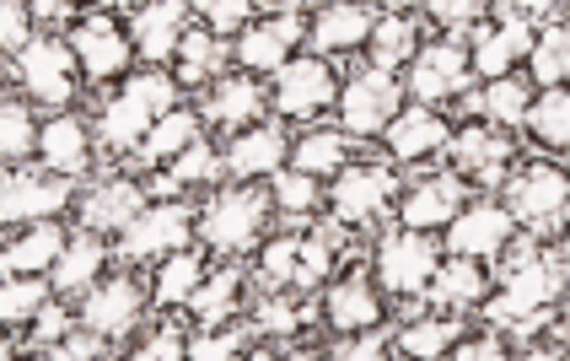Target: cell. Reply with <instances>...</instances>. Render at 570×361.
<instances>
[{"instance_id": "6da1fadb", "label": "cell", "mask_w": 570, "mask_h": 361, "mask_svg": "<svg viewBox=\"0 0 570 361\" xmlns=\"http://www.w3.org/2000/svg\"><path fill=\"white\" fill-rule=\"evenodd\" d=\"M167 108H178V81H173V76H161V70L151 66V70H140L125 92L102 108L97 135H102V146H108V152H135Z\"/></svg>"}, {"instance_id": "7a4b0ae2", "label": "cell", "mask_w": 570, "mask_h": 361, "mask_svg": "<svg viewBox=\"0 0 570 361\" xmlns=\"http://www.w3.org/2000/svg\"><path fill=\"white\" fill-rule=\"evenodd\" d=\"M560 292H566V260H549L533 243H522L517 260H511V275L501 281V292L490 302V313L501 324H528L549 302H560Z\"/></svg>"}, {"instance_id": "3957f363", "label": "cell", "mask_w": 570, "mask_h": 361, "mask_svg": "<svg viewBox=\"0 0 570 361\" xmlns=\"http://www.w3.org/2000/svg\"><path fill=\"white\" fill-rule=\"evenodd\" d=\"M269 199L275 195H264L254 184L222 189L199 211V243L210 254H248L258 243V232H264V222H269Z\"/></svg>"}, {"instance_id": "277c9868", "label": "cell", "mask_w": 570, "mask_h": 361, "mask_svg": "<svg viewBox=\"0 0 570 361\" xmlns=\"http://www.w3.org/2000/svg\"><path fill=\"white\" fill-rule=\"evenodd\" d=\"M436 270H442V248L431 243V232L399 227L377 243V286L382 292H393V296L431 292Z\"/></svg>"}, {"instance_id": "5b68a950", "label": "cell", "mask_w": 570, "mask_h": 361, "mask_svg": "<svg viewBox=\"0 0 570 361\" xmlns=\"http://www.w3.org/2000/svg\"><path fill=\"white\" fill-rule=\"evenodd\" d=\"M404 92L410 87H399V70H382V66L355 70L345 87H340V125L350 135H382L399 119Z\"/></svg>"}, {"instance_id": "8992f818", "label": "cell", "mask_w": 570, "mask_h": 361, "mask_svg": "<svg viewBox=\"0 0 570 361\" xmlns=\"http://www.w3.org/2000/svg\"><path fill=\"white\" fill-rule=\"evenodd\" d=\"M17 81L28 87L32 103L43 108H65L81 87V60L70 49V38H32L28 49L17 55Z\"/></svg>"}, {"instance_id": "52a82bcc", "label": "cell", "mask_w": 570, "mask_h": 361, "mask_svg": "<svg viewBox=\"0 0 570 361\" xmlns=\"http://www.w3.org/2000/svg\"><path fill=\"white\" fill-rule=\"evenodd\" d=\"M199 232V211L189 199H167V205H146L125 232H119V254L125 260H167L178 248H189V237Z\"/></svg>"}, {"instance_id": "ba28073f", "label": "cell", "mask_w": 570, "mask_h": 361, "mask_svg": "<svg viewBox=\"0 0 570 361\" xmlns=\"http://www.w3.org/2000/svg\"><path fill=\"white\" fill-rule=\"evenodd\" d=\"M507 205L517 227H554L570 205V173L554 163H528L507 178Z\"/></svg>"}, {"instance_id": "9c48e42d", "label": "cell", "mask_w": 570, "mask_h": 361, "mask_svg": "<svg viewBox=\"0 0 570 361\" xmlns=\"http://www.w3.org/2000/svg\"><path fill=\"white\" fill-rule=\"evenodd\" d=\"M442 232H446V254L495 260V254H507L511 237H517V216H511V205H501V199H474Z\"/></svg>"}, {"instance_id": "30bf717a", "label": "cell", "mask_w": 570, "mask_h": 361, "mask_svg": "<svg viewBox=\"0 0 570 361\" xmlns=\"http://www.w3.org/2000/svg\"><path fill=\"white\" fill-rule=\"evenodd\" d=\"M65 205H70V178L55 173V167H43V173H32V167H6V189H0V216H6V227L17 222V227H28V222H49V216H60Z\"/></svg>"}, {"instance_id": "8fae6325", "label": "cell", "mask_w": 570, "mask_h": 361, "mask_svg": "<svg viewBox=\"0 0 570 361\" xmlns=\"http://www.w3.org/2000/svg\"><path fill=\"white\" fill-rule=\"evenodd\" d=\"M469 81H474V55H469L463 43H452V38H446V43H425V49L414 55L410 81H404V87H410L420 103H431V108H436V103L463 98V92H469Z\"/></svg>"}, {"instance_id": "7c38bea8", "label": "cell", "mask_w": 570, "mask_h": 361, "mask_svg": "<svg viewBox=\"0 0 570 361\" xmlns=\"http://www.w3.org/2000/svg\"><path fill=\"white\" fill-rule=\"evenodd\" d=\"M65 38H70V49H76L87 81H114V76H125L129 60H135V38H129L108 11H102V17H81Z\"/></svg>"}, {"instance_id": "4fadbf2b", "label": "cell", "mask_w": 570, "mask_h": 361, "mask_svg": "<svg viewBox=\"0 0 570 361\" xmlns=\"http://www.w3.org/2000/svg\"><path fill=\"white\" fill-rule=\"evenodd\" d=\"M334 103H340V81L313 55H302V60L275 70V108H281L285 119H317Z\"/></svg>"}, {"instance_id": "5bb4252c", "label": "cell", "mask_w": 570, "mask_h": 361, "mask_svg": "<svg viewBox=\"0 0 570 361\" xmlns=\"http://www.w3.org/2000/svg\"><path fill=\"white\" fill-rule=\"evenodd\" d=\"M140 313H146V292L135 275H102L81 302V324L97 329L102 340H125L140 324Z\"/></svg>"}, {"instance_id": "9a60e30c", "label": "cell", "mask_w": 570, "mask_h": 361, "mask_svg": "<svg viewBox=\"0 0 570 361\" xmlns=\"http://www.w3.org/2000/svg\"><path fill=\"white\" fill-rule=\"evenodd\" d=\"M189 0H151V6H140L135 11V22H129V38H135V55L146 60V66H167V60H178V43L189 33Z\"/></svg>"}, {"instance_id": "2e32d148", "label": "cell", "mask_w": 570, "mask_h": 361, "mask_svg": "<svg viewBox=\"0 0 570 361\" xmlns=\"http://www.w3.org/2000/svg\"><path fill=\"white\" fill-rule=\"evenodd\" d=\"M393 199V173L387 167H345V173H334V189H328V211H334V222L340 227H361V222H372L382 205Z\"/></svg>"}, {"instance_id": "e0dca14e", "label": "cell", "mask_w": 570, "mask_h": 361, "mask_svg": "<svg viewBox=\"0 0 570 361\" xmlns=\"http://www.w3.org/2000/svg\"><path fill=\"white\" fill-rule=\"evenodd\" d=\"M302 38H307L302 17L285 11V17H269V22H248L232 55L248 76H275L281 66H291V43H302Z\"/></svg>"}, {"instance_id": "ac0fdd59", "label": "cell", "mask_w": 570, "mask_h": 361, "mask_svg": "<svg viewBox=\"0 0 570 361\" xmlns=\"http://www.w3.org/2000/svg\"><path fill=\"white\" fill-rule=\"evenodd\" d=\"M382 286H372L361 270H350V275H340L328 292H323V319H328V329L334 334H366V329L382 324Z\"/></svg>"}, {"instance_id": "d6986e66", "label": "cell", "mask_w": 570, "mask_h": 361, "mask_svg": "<svg viewBox=\"0 0 570 361\" xmlns=\"http://www.w3.org/2000/svg\"><path fill=\"white\" fill-rule=\"evenodd\" d=\"M382 135H387V152H393L399 163H425V157H436L446 140H452V125H446L431 103H414V108H399V119Z\"/></svg>"}, {"instance_id": "ffe728a7", "label": "cell", "mask_w": 570, "mask_h": 361, "mask_svg": "<svg viewBox=\"0 0 570 361\" xmlns=\"http://www.w3.org/2000/svg\"><path fill=\"white\" fill-rule=\"evenodd\" d=\"M285 163H291V140H285L281 125H254V130L232 135V146H226V173L243 178V184L269 178V173H281Z\"/></svg>"}, {"instance_id": "44dd1931", "label": "cell", "mask_w": 570, "mask_h": 361, "mask_svg": "<svg viewBox=\"0 0 570 361\" xmlns=\"http://www.w3.org/2000/svg\"><path fill=\"white\" fill-rule=\"evenodd\" d=\"M372 28H377V17L361 0H334V6H323L313 17L307 43H313L317 55H350V49H361L372 38Z\"/></svg>"}, {"instance_id": "7402d4cb", "label": "cell", "mask_w": 570, "mask_h": 361, "mask_svg": "<svg viewBox=\"0 0 570 361\" xmlns=\"http://www.w3.org/2000/svg\"><path fill=\"white\" fill-rule=\"evenodd\" d=\"M463 211V184L458 178H420L410 195L399 199V227L442 232Z\"/></svg>"}, {"instance_id": "603a6c76", "label": "cell", "mask_w": 570, "mask_h": 361, "mask_svg": "<svg viewBox=\"0 0 570 361\" xmlns=\"http://www.w3.org/2000/svg\"><path fill=\"white\" fill-rule=\"evenodd\" d=\"M146 211V189L135 178H108L81 199V227L87 232H125Z\"/></svg>"}, {"instance_id": "cb8c5ba5", "label": "cell", "mask_w": 570, "mask_h": 361, "mask_svg": "<svg viewBox=\"0 0 570 361\" xmlns=\"http://www.w3.org/2000/svg\"><path fill=\"white\" fill-rule=\"evenodd\" d=\"M446 146H452L458 173H474L479 184H501V178H507L511 146L495 130H484V125H463V130H452Z\"/></svg>"}, {"instance_id": "d4e9b609", "label": "cell", "mask_w": 570, "mask_h": 361, "mask_svg": "<svg viewBox=\"0 0 570 361\" xmlns=\"http://www.w3.org/2000/svg\"><path fill=\"white\" fill-rule=\"evenodd\" d=\"M102 270H108V243H102V232H81V237H70L65 243V254L55 260V292L60 296H87L102 281Z\"/></svg>"}, {"instance_id": "484cf974", "label": "cell", "mask_w": 570, "mask_h": 361, "mask_svg": "<svg viewBox=\"0 0 570 361\" xmlns=\"http://www.w3.org/2000/svg\"><path fill=\"white\" fill-rule=\"evenodd\" d=\"M38 157H43V167H55L65 178H81L87 163H92V135H87V125L76 114H55L43 125V135H38Z\"/></svg>"}, {"instance_id": "4316f807", "label": "cell", "mask_w": 570, "mask_h": 361, "mask_svg": "<svg viewBox=\"0 0 570 361\" xmlns=\"http://www.w3.org/2000/svg\"><path fill=\"white\" fill-rule=\"evenodd\" d=\"M533 28H528V17H507L501 28H490V33L474 43V76H484V81H501V76H511V66L517 60H528V49H533Z\"/></svg>"}, {"instance_id": "83f0119b", "label": "cell", "mask_w": 570, "mask_h": 361, "mask_svg": "<svg viewBox=\"0 0 570 361\" xmlns=\"http://www.w3.org/2000/svg\"><path fill=\"white\" fill-rule=\"evenodd\" d=\"M65 227L60 222H28V232H17L11 243H6V275H43V270H55V260L65 254Z\"/></svg>"}, {"instance_id": "f1b7e54d", "label": "cell", "mask_w": 570, "mask_h": 361, "mask_svg": "<svg viewBox=\"0 0 570 361\" xmlns=\"http://www.w3.org/2000/svg\"><path fill=\"white\" fill-rule=\"evenodd\" d=\"M205 275H210V270H205V254H199V248H178V254L161 260L157 281H151V302H157V308H189V296L199 292Z\"/></svg>"}, {"instance_id": "f546056e", "label": "cell", "mask_w": 570, "mask_h": 361, "mask_svg": "<svg viewBox=\"0 0 570 361\" xmlns=\"http://www.w3.org/2000/svg\"><path fill=\"white\" fill-rule=\"evenodd\" d=\"M264 114V87L254 76H222L210 87V119L226 125V130H243V125H258Z\"/></svg>"}, {"instance_id": "4dcf8cb0", "label": "cell", "mask_w": 570, "mask_h": 361, "mask_svg": "<svg viewBox=\"0 0 570 361\" xmlns=\"http://www.w3.org/2000/svg\"><path fill=\"white\" fill-rule=\"evenodd\" d=\"M490 292V275H484V264L479 260H463V254H452V260L436 270V281H431V302H442V308H479Z\"/></svg>"}, {"instance_id": "1f68e13d", "label": "cell", "mask_w": 570, "mask_h": 361, "mask_svg": "<svg viewBox=\"0 0 570 361\" xmlns=\"http://www.w3.org/2000/svg\"><path fill=\"white\" fill-rule=\"evenodd\" d=\"M237 308H243V275H237V270H216V275H205V281H199V292L189 296V313L205 329L232 324V319H237Z\"/></svg>"}, {"instance_id": "d6a6232c", "label": "cell", "mask_w": 570, "mask_h": 361, "mask_svg": "<svg viewBox=\"0 0 570 361\" xmlns=\"http://www.w3.org/2000/svg\"><path fill=\"white\" fill-rule=\"evenodd\" d=\"M366 49H372V66L399 70L420 55V28H414L404 11H387V17H377V28H372V38H366Z\"/></svg>"}, {"instance_id": "836d02e7", "label": "cell", "mask_w": 570, "mask_h": 361, "mask_svg": "<svg viewBox=\"0 0 570 361\" xmlns=\"http://www.w3.org/2000/svg\"><path fill=\"white\" fill-rule=\"evenodd\" d=\"M345 157H350V140L340 130H307L291 146V167H302V173H313V178L345 173Z\"/></svg>"}, {"instance_id": "e575fe53", "label": "cell", "mask_w": 570, "mask_h": 361, "mask_svg": "<svg viewBox=\"0 0 570 361\" xmlns=\"http://www.w3.org/2000/svg\"><path fill=\"white\" fill-rule=\"evenodd\" d=\"M528 130L543 146L570 152V87H543L533 98V108H528Z\"/></svg>"}, {"instance_id": "d590c367", "label": "cell", "mask_w": 570, "mask_h": 361, "mask_svg": "<svg viewBox=\"0 0 570 361\" xmlns=\"http://www.w3.org/2000/svg\"><path fill=\"white\" fill-rule=\"evenodd\" d=\"M194 140H199V114H189V108H167L157 125H151V135H146V163H167V157H178V152H189Z\"/></svg>"}, {"instance_id": "8d00e7d4", "label": "cell", "mask_w": 570, "mask_h": 361, "mask_svg": "<svg viewBox=\"0 0 570 361\" xmlns=\"http://www.w3.org/2000/svg\"><path fill=\"white\" fill-rule=\"evenodd\" d=\"M528 70L539 87H570V28H543L528 49Z\"/></svg>"}, {"instance_id": "74e56055", "label": "cell", "mask_w": 570, "mask_h": 361, "mask_svg": "<svg viewBox=\"0 0 570 361\" xmlns=\"http://www.w3.org/2000/svg\"><path fill=\"white\" fill-rule=\"evenodd\" d=\"M49 302H55V296H49V281H43V275H6L0 319H6V329H22V324H32Z\"/></svg>"}, {"instance_id": "f35d334b", "label": "cell", "mask_w": 570, "mask_h": 361, "mask_svg": "<svg viewBox=\"0 0 570 361\" xmlns=\"http://www.w3.org/2000/svg\"><path fill=\"white\" fill-rule=\"evenodd\" d=\"M323 178H313V173H302V167H281L275 173V184H269V195H275V211H281L285 222H307L317 211V199H323V189H317Z\"/></svg>"}, {"instance_id": "ab89813d", "label": "cell", "mask_w": 570, "mask_h": 361, "mask_svg": "<svg viewBox=\"0 0 570 361\" xmlns=\"http://www.w3.org/2000/svg\"><path fill=\"white\" fill-rule=\"evenodd\" d=\"M38 125H32V108L17 98L0 103V157H6V167L28 163L32 152H38Z\"/></svg>"}, {"instance_id": "60d3db41", "label": "cell", "mask_w": 570, "mask_h": 361, "mask_svg": "<svg viewBox=\"0 0 570 361\" xmlns=\"http://www.w3.org/2000/svg\"><path fill=\"white\" fill-rule=\"evenodd\" d=\"M222 33H184V43H178V81L184 87H199V81H210L216 70H222L226 60V43H216Z\"/></svg>"}, {"instance_id": "b9f144b4", "label": "cell", "mask_w": 570, "mask_h": 361, "mask_svg": "<svg viewBox=\"0 0 570 361\" xmlns=\"http://www.w3.org/2000/svg\"><path fill=\"white\" fill-rule=\"evenodd\" d=\"M484 119L490 125H528V108H533V87L528 81H517V76H501V81H490L484 87Z\"/></svg>"}, {"instance_id": "7bdbcfd3", "label": "cell", "mask_w": 570, "mask_h": 361, "mask_svg": "<svg viewBox=\"0 0 570 361\" xmlns=\"http://www.w3.org/2000/svg\"><path fill=\"white\" fill-rule=\"evenodd\" d=\"M302 275V237H269L264 248H258V286L264 292H281V286H291Z\"/></svg>"}, {"instance_id": "ee69618b", "label": "cell", "mask_w": 570, "mask_h": 361, "mask_svg": "<svg viewBox=\"0 0 570 361\" xmlns=\"http://www.w3.org/2000/svg\"><path fill=\"white\" fill-rule=\"evenodd\" d=\"M404 357H446L452 345H458V324L452 319H414V324L399 329V340H393Z\"/></svg>"}, {"instance_id": "f6af8a7d", "label": "cell", "mask_w": 570, "mask_h": 361, "mask_svg": "<svg viewBox=\"0 0 570 361\" xmlns=\"http://www.w3.org/2000/svg\"><path fill=\"white\" fill-rule=\"evenodd\" d=\"M222 167H226L222 152H216L210 140H194L189 152H178V157H173V173H167V178H173L178 189H194V184H210Z\"/></svg>"}, {"instance_id": "bcb514c9", "label": "cell", "mask_w": 570, "mask_h": 361, "mask_svg": "<svg viewBox=\"0 0 570 361\" xmlns=\"http://www.w3.org/2000/svg\"><path fill=\"white\" fill-rule=\"evenodd\" d=\"M334 254H340L334 227H313V237H302V275H296V286H317V281L328 275Z\"/></svg>"}, {"instance_id": "7dc6e473", "label": "cell", "mask_w": 570, "mask_h": 361, "mask_svg": "<svg viewBox=\"0 0 570 361\" xmlns=\"http://www.w3.org/2000/svg\"><path fill=\"white\" fill-rule=\"evenodd\" d=\"M243 345H248V329H237V324H216V329H205V334H194V340H189V361L243 357Z\"/></svg>"}, {"instance_id": "c3c4849f", "label": "cell", "mask_w": 570, "mask_h": 361, "mask_svg": "<svg viewBox=\"0 0 570 361\" xmlns=\"http://www.w3.org/2000/svg\"><path fill=\"white\" fill-rule=\"evenodd\" d=\"M194 17H205L210 33H243L254 17V0H189Z\"/></svg>"}, {"instance_id": "681fc988", "label": "cell", "mask_w": 570, "mask_h": 361, "mask_svg": "<svg viewBox=\"0 0 570 361\" xmlns=\"http://www.w3.org/2000/svg\"><path fill=\"white\" fill-rule=\"evenodd\" d=\"M32 0H0V43H6V55H22L32 43Z\"/></svg>"}, {"instance_id": "f907efd6", "label": "cell", "mask_w": 570, "mask_h": 361, "mask_svg": "<svg viewBox=\"0 0 570 361\" xmlns=\"http://www.w3.org/2000/svg\"><path fill=\"white\" fill-rule=\"evenodd\" d=\"M65 334H70V313H65L60 302H49V308L32 319V329H28V351H55Z\"/></svg>"}, {"instance_id": "816d5d0a", "label": "cell", "mask_w": 570, "mask_h": 361, "mask_svg": "<svg viewBox=\"0 0 570 361\" xmlns=\"http://www.w3.org/2000/svg\"><path fill=\"white\" fill-rule=\"evenodd\" d=\"M135 357L140 361H184L189 357V340H184L178 329H151V334L135 345Z\"/></svg>"}, {"instance_id": "f5cc1de1", "label": "cell", "mask_w": 570, "mask_h": 361, "mask_svg": "<svg viewBox=\"0 0 570 361\" xmlns=\"http://www.w3.org/2000/svg\"><path fill=\"white\" fill-rule=\"evenodd\" d=\"M490 0H425V11L436 17V28H469L484 17Z\"/></svg>"}, {"instance_id": "db71d44e", "label": "cell", "mask_w": 570, "mask_h": 361, "mask_svg": "<svg viewBox=\"0 0 570 361\" xmlns=\"http://www.w3.org/2000/svg\"><path fill=\"white\" fill-rule=\"evenodd\" d=\"M49 357L55 361H92V357H108V345H102V334H97V329L81 324V334H65Z\"/></svg>"}, {"instance_id": "11a10c76", "label": "cell", "mask_w": 570, "mask_h": 361, "mask_svg": "<svg viewBox=\"0 0 570 361\" xmlns=\"http://www.w3.org/2000/svg\"><path fill=\"white\" fill-rule=\"evenodd\" d=\"M328 357H340V361H377V357H387V340H377V334H372V329H366V334H345V340H340V345H328Z\"/></svg>"}, {"instance_id": "9f6ffc18", "label": "cell", "mask_w": 570, "mask_h": 361, "mask_svg": "<svg viewBox=\"0 0 570 361\" xmlns=\"http://www.w3.org/2000/svg\"><path fill=\"white\" fill-rule=\"evenodd\" d=\"M446 357H458V361H495V357H507V345H501V334H490V329H484V334H469V340H463V334H458V345H452V351H446Z\"/></svg>"}, {"instance_id": "6f0895ef", "label": "cell", "mask_w": 570, "mask_h": 361, "mask_svg": "<svg viewBox=\"0 0 570 361\" xmlns=\"http://www.w3.org/2000/svg\"><path fill=\"white\" fill-rule=\"evenodd\" d=\"M296 324H302V313L291 302H264L258 308V329L264 334H296Z\"/></svg>"}, {"instance_id": "680465c9", "label": "cell", "mask_w": 570, "mask_h": 361, "mask_svg": "<svg viewBox=\"0 0 570 361\" xmlns=\"http://www.w3.org/2000/svg\"><path fill=\"white\" fill-rule=\"evenodd\" d=\"M511 6V17H549L560 0H507Z\"/></svg>"}, {"instance_id": "91938a15", "label": "cell", "mask_w": 570, "mask_h": 361, "mask_svg": "<svg viewBox=\"0 0 570 361\" xmlns=\"http://www.w3.org/2000/svg\"><path fill=\"white\" fill-rule=\"evenodd\" d=\"M554 340H560V351L570 357V302L560 308V324H554Z\"/></svg>"}, {"instance_id": "94428289", "label": "cell", "mask_w": 570, "mask_h": 361, "mask_svg": "<svg viewBox=\"0 0 570 361\" xmlns=\"http://www.w3.org/2000/svg\"><path fill=\"white\" fill-rule=\"evenodd\" d=\"M65 6H70V0H32V11H38V17H60Z\"/></svg>"}, {"instance_id": "6125c7cd", "label": "cell", "mask_w": 570, "mask_h": 361, "mask_svg": "<svg viewBox=\"0 0 570 361\" xmlns=\"http://www.w3.org/2000/svg\"><path fill=\"white\" fill-rule=\"evenodd\" d=\"M560 260H566V264H570V227H566V232H560Z\"/></svg>"}, {"instance_id": "be15d7a7", "label": "cell", "mask_w": 570, "mask_h": 361, "mask_svg": "<svg viewBox=\"0 0 570 361\" xmlns=\"http://www.w3.org/2000/svg\"><path fill=\"white\" fill-rule=\"evenodd\" d=\"M114 6H129V11H140V6H151V0H114Z\"/></svg>"}, {"instance_id": "e7e4bbea", "label": "cell", "mask_w": 570, "mask_h": 361, "mask_svg": "<svg viewBox=\"0 0 570 361\" xmlns=\"http://www.w3.org/2000/svg\"><path fill=\"white\" fill-rule=\"evenodd\" d=\"M382 6H387V11H404V6H410V0H382Z\"/></svg>"}, {"instance_id": "03108f58", "label": "cell", "mask_w": 570, "mask_h": 361, "mask_svg": "<svg viewBox=\"0 0 570 361\" xmlns=\"http://www.w3.org/2000/svg\"><path fill=\"white\" fill-rule=\"evenodd\" d=\"M285 6H291V11H302V6H307V0H285Z\"/></svg>"}]
</instances>
